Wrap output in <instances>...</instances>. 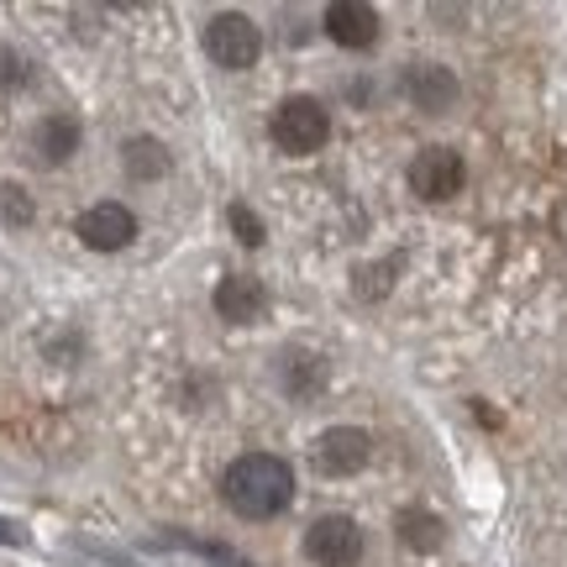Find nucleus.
<instances>
[{
  "label": "nucleus",
  "mask_w": 567,
  "mask_h": 567,
  "mask_svg": "<svg viewBox=\"0 0 567 567\" xmlns=\"http://www.w3.org/2000/svg\"><path fill=\"white\" fill-rule=\"evenodd\" d=\"M221 499L243 520H274L295 499V473L274 452H247L221 473Z\"/></svg>",
  "instance_id": "1"
},
{
  "label": "nucleus",
  "mask_w": 567,
  "mask_h": 567,
  "mask_svg": "<svg viewBox=\"0 0 567 567\" xmlns=\"http://www.w3.org/2000/svg\"><path fill=\"white\" fill-rule=\"evenodd\" d=\"M274 142H279V153H295V158H305V153H316V147H326V137H331V116H326L321 101H310V95H289V101L274 111Z\"/></svg>",
  "instance_id": "2"
},
{
  "label": "nucleus",
  "mask_w": 567,
  "mask_h": 567,
  "mask_svg": "<svg viewBox=\"0 0 567 567\" xmlns=\"http://www.w3.org/2000/svg\"><path fill=\"white\" fill-rule=\"evenodd\" d=\"M205 53H210V63L243 74V69H252L258 53H264V32H258V21L243 17V11H221V17L205 27Z\"/></svg>",
  "instance_id": "3"
},
{
  "label": "nucleus",
  "mask_w": 567,
  "mask_h": 567,
  "mask_svg": "<svg viewBox=\"0 0 567 567\" xmlns=\"http://www.w3.org/2000/svg\"><path fill=\"white\" fill-rule=\"evenodd\" d=\"M305 557L316 567H358L363 563V530L347 515H321L305 530Z\"/></svg>",
  "instance_id": "4"
},
{
  "label": "nucleus",
  "mask_w": 567,
  "mask_h": 567,
  "mask_svg": "<svg viewBox=\"0 0 567 567\" xmlns=\"http://www.w3.org/2000/svg\"><path fill=\"white\" fill-rule=\"evenodd\" d=\"M368 457H373V442H368V431H358V425H331L321 442H316V452H310V463H316L321 478H352V473L368 467Z\"/></svg>",
  "instance_id": "5"
},
{
  "label": "nucleus",
  "mask_w": 567,
  "mask_h": 567,
  "mask_svg": "<svg viewBox=\"0 0 567 567\" xmlns=\"http://www.w3.org/2000/svg\"><path fill=\"white\" fill-rule=\"evenodd\" d=\"M463 179H467V168L452 147H425V153H415V163H410V189H415L421 200H452V195L463 189Z\"/></svg>",
  "instance_id": "6"
},
{
  "label": "nucleus",
  "mask_w": 567,
  "mask_h": 567,
  "mask_svg": "<svg viewBox=\"0 0 567 567\" xmlns=\"http://www.w3.org/2000/svg\"><path fill=\"white\" fill-rule=\"evenodd\" d=\"M74 231H80V243L95 247V252H122V247L137 237V216H132L126 205L105 200V205H90Z\"/></svg>",
  "instance_id": "7"
},
{
  "label": "nucleus",
  "mask_w": 567,
  "mask_h": 567,
  "mask_svg": "<svg viewBox=\"0 0 567 567\" xmlns=\"http://www.w3.org/2000/svg\"><path fill=\"white\" fill-rule=\"evenodd\" d=\"M400 90H405V101L415 111H431V116H442L446 105L457 101V80H452V69H442V63H410Z\"/></svg>",
  "instance_id": "8"
},
{
  "label": "nucleus",
  "mask_w": 567,
  "mask_h": 567,
  "mask_svg": "<svg viewBox=\"0 0 567 567\" xmlns=\"http://www.w3.org/2000/svg\"><path fill=\"white\" fill-rule=\"evenodd\" d=\"M264 310H268L264 279H252V274H226V279L216 284V316H221V321L252 326V321H264Z\"/></svg>",
  "instance_id": "9"
},
{
  "label": "nucleus",
  "mask_w": 567,
  "mask_h": 567,
  "mask_svg": "<svg viewBox=\"0 0 567 567\" xmlns=\"http://www.w3.org/2000/svg\"><path fill=\"white\" fill-rule=\"evenodd\" d=\"M326 38L342 48H373L379 42V11L368 0H337L326 6Z\"/></svg>",
  "instance_id": "10"
},
{
  "label": "nucleus",
  "mask_w": 567,
  "mask_h": 567,
  "mask_svg": "<svg viewBox=\"0 0 567 567\" xmlns=\"http://www.w3.org/2000/svg\"><path fill=\"white\" fill-rule=\"evenodd\" d=\"M27 147H32V158L38 163L59 168L63 158H74V153H80V122H74V116H42V122L32 126Z\"/></svg>",
  "instance_id": "11"
},
{
  "label": "nucleus",
  "mask_w": 567,
  "mask_h": 567,
  "mask_svg": "<svg viewBox=\"0 0 567 567\" xmlns=\"http://www.w3.org/2000/svg\"><path fill=\"white\" fill-rule=\"evenodd\" d=\"M279 363H284L279 379H284V389H289L295 400H310V394L326 384V363L321 358H310V352H284Z\"/></svg>",
  "instance_id": "12"
},
{
  "label": "nucleus",
  "mask_w": 567,
  "mask_h": 567,
  "mask_svg": "<svg viewBox=\"0 0 567 567\" xmlns=\"http://www.w3.org/2000/svg\"><path fill=\"white\" fill-rule=\"evenodd\" d=\"M394 530H400V542H405L410 551H436L446 542L442 515H431V509H405V515L394 520Z\"/></svg>",
  "instance_id": "13"
},
{
  "label": "nucleus",
  "mask_w": 567,
  "mask_h": 567,
  "mask_svg": "<svg viewBox=\"0 0 567 567\" xmlns=\"http://www.w3.org/2000/svg\"><path fill=\"white\" fill-rule=\"evenodd\" d=\"M122 163H126L132 179H158V174H168V147L153 142V137H132L126 142V153H122Z\"/></svg>",
  "instance_id": "14"
},
{
  "label": "nucleus",
  "mask_w": 567,
  "mask_h": 567,
  "mask_svg": "<svg viewBox=\"0 0 567 567\" xmlns=\"http://www.w3.org/2000/svg\"><path fill=\"white\" fill-rule=\"evenodd\" d=\"M27 80H32V63L21 59L17 48H0V101H6V95H17Z\"/></svg>",
  "instance_id": "15"
},
{
  "label": "nucleus",
  "mask_w": 567,
  "mask_h": 567,
  "mask_svg": "<svg viewBox=\"0 0 567 567\" xmlns=\"http://www.w3.org/2000/svg\"><path fill=\"white\" fill-rule=\"evenodd\" d=\"M32 221V200L17 184H0V226H27Z\"/></svg>",
  "instance_id": "16"
},
{
  "label": "nucleus",
  "mask_w": 567,
  "mask_h": 567,
  "mask_svg": "<svg viewBox=\"0 0 567 567\" xmlns=\"http://www.w3.org/2000/svg\"><path fill=\"white\" fill-rule=\"evenodd\" d=\"M231 226H237V237H243L247 247H258L264 243V221L247 210V205H231Z\"/></svg>",
  "instance_id": "17"
},
{
  "label": "nucleus",
  "mask_w": 567,
  "mask_h": 567,
  "mask_svg": "<svg viewBox=\"0 0 567 567\" xmlns=\"http://www.w3.org/2000/svg\"><path fill=\"white\" fill-rule=\"evenodd\" d=\"M179 547L189 551H200V557H210L216 567H252L247 557H237V551H226V547H210V542H179Z\"/></svg>",
  "instance_id": "18"
},
{
  "label": "nucleus",
  "mask_w": 567,
  "mask_h": 567,
  "mask_svg": "<svg viewBox=\"0 0 567 567\" xmlns=\"http://www.w3.org/2000/svg\"><path fill=\"white\" fill-rule=\"evenodd\" d=\"M0 542H11V547H17V542H21V530L11 526V520H0Z\"/></svg>",
  "instance_id": "19"
}]
</instances>
